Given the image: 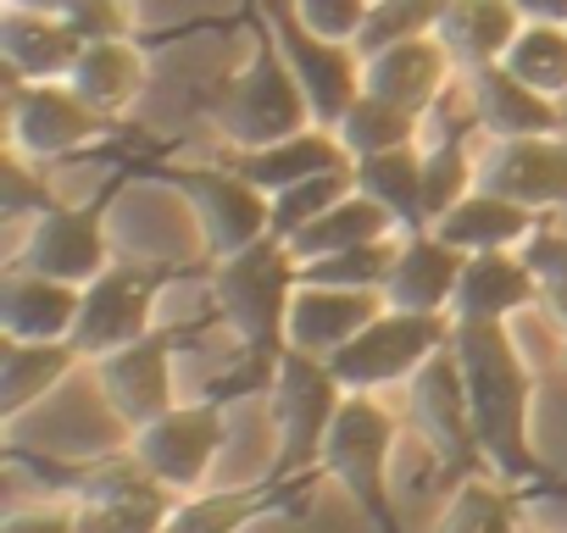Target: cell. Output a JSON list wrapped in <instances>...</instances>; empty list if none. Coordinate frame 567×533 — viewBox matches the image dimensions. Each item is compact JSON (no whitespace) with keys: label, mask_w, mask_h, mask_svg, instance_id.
I'll list each match as a JSON object with an SVG mask.
<instances>
[{"label":"cell","mask_w":567,"mask_h":533,"mask_svg":"<svg viewBox=\"0 0 567 533\" xmlns=\"http://www.w3.org/2000/svg\"><path fill=\"white\" fill-rule=\"evenodd\" d=\"M451 351L462 362V384H467V406H473L484 467L501 472L506 483L539 478V456L528 445V395H534V378H528V367H523L506 323H456Z\"/></svg>","instance_id":"cell-1"},{"label":"cell","mask_w":567,"mask_h":533,"mask_svg":"<svg viewBox=\"0 0 567 533\" xmlns=\"http://www.w3.org/2000/svg\"><path fill=\"white\" fill-rule=\"evenodd\" d=\"M212 312L228 323V334L245 345V356H284L290 351V301L301 290V261L284 239H256L239 255L206 261Z\"/></svg>","instance_id":"cell-2"},{"label":"cell","mask_w":567,"mask_h":533,"mask_svg":"<svg viewBox=\"0 0 567 533\" xmlns=\"http://www.w3.org/2000/svg\"><path fill=\"white\" fill-rule=\"evenodd\" d=\"M206 123L217 128L223 150H256V145H272V139L312 123L307 90L296 84L272 29H261L250 62L206 95Z\"/></svg>","instance_id":"cell-3"},{"label":"cell","mask_w":567,"mask_h":533,"mask_svg":"<svg viewBox=\"0 0 567 533\" xmlns=\"http://www.w3.org/2000/svg\"><path fill=\"white\" fill-rule=\"evenodd\" d=\"M346 384L334 378L329 356L312 351H284L272 367V428H278V456L267 483H284L307 467H323V439L346 406Z\"/></svg>","instance_id":"cell-4"},{"label":"cell","mask_w":567,"mask_h":533,"mask_svg":"<svg viewBox=\"0 0 567 533\" xmlns=\"http://www.w3.org/2000/svg\"><path fill=\"white\" fill-rule=\"evenodd\" d=\"M390 461H395V417L373 395H346V406L323 439V472L340 478V489L357 500V511L379 533H395Z\"/></svg>","instance_id":"cell-5"},{"label":"cell","mask_w":567,"mask_h":533,"mask_svg":"<svg viewBox=\"0 0 567 533\" xmlns=\"http://www.w3.org/2000/svg\"><path fill=\"white\" fill-rule=\"evenodd\" d=\"M451 334H456V317H445V312H395V306H384L351 345H340L329 356V367L351 395H373L384 384H412L417 367L451 345Z\"/></svg>","instance_id":"cell-6"},{"label":"cell","mask_w":567,"mask_h":533,"mask_svg":"<svg viewBox=\"0 0 567 533\" xmlns=\"http://www.w3.org/2000/svg\"><path fill=\"white\" fill-rule=\"evenodd\" d=\"M162 178L184 195L195 228H200V244H206V261H223V255H239L250 250L256 239H267V222H272V195L256 189L245 173H234L228 161H178V167H162Z\"/></svg>","instance_id":"cell-7"},{"label":"cell","mask_w":567,"mask_h":533,"mask_svg":"<svg viewBox=\"0 0 567 533\" xmlns=\"http://www.w3.org/2000/svg\"><path fill=\"white\" fill-rule=\"evenodd\" d=\"M178 494L134 456H101L84 472H73V516L79 533H151L167 527Z\"/></svg>","instance_id":"cell-8"},{"label":"cell","mask_w":567,"mask_h":533,"mask_svg":"<svg viewBox=\"0 0 567 533\" xmlns=\"http://www.w3.org/2000/svg\"><path fill=\"white\" fill-rule=\"evenodd\" d=\"M267 29H272L284 62H290L296 84L307 90L312 123L334 128V123L351 112V101L362 95V51L346 45V40H329V34L307 29L290 0H278V7L267 12Z\"/></svg>","instance_id":"cell-9"},{"label":"cell","mask_w":567,"mask_h":533,"mask_svg":"<svg viewBox=\"0 0 567 533\" xmlns=\"http://www.w3.org/2000/svg\"><path fill=\"white\" fill-rule=\"evenodd\" d=\"M112 128V117H101L68 79H45V84H23L12 79V106H7V134L12 150L29 161H62L79 156L84 145H95Z\"/></svg>","instance_id":"cell-10"},{"label":"cell","mask_w":567,"mask_h":533,"mask_svg":"<svg viewBox=\"0 0 567 533\" xmlns=\"http://www.w3.org/2000/svg\"><path fill=\"white\" fill-rule=\"evenodd\" d=\"M167 273H151V266H106L101 279L84 284V306H79V328L73 345L79 356H112L145 334H156V295H162Z\"/></svg>","instance_id":"cell-11"},{"label":"cell","mask_w":567,"mask_h":533,"mask_svg":"<svg viewBox=\"0 0 567 533\" xmlns=\"http://www.w3.org/2000/svg\"><path fill=\"white\" fill-rule=\"evenodd\" d=\"M223 400H189V406H167L156 422L134 428V456L173 489V494H195L223 450Z\"/></svg>","instance_id":"cell-12"},{"label":"cell","mask_w":567,"mask_h":533,"mask_svg":"<svg viewBox=\"0 0 567 533\" xmlns=\"http://www.w3.org/2000/svg\"><path fill=\"white\" fill-rule=\"evenodd\" d=\"M412 422L423 428L429 450L456 478H473V467H484L473 406H467V384H462V362H456L451 345L417 367V378H412Z\"/></svg>","instance_id":"cell-13"},{"label":"cell","mask_w":567,"mask_h":533,"mask_svg":"<svg viewBox=\"0 0 567 533\" xmlns=\"http://www.w3.org/2000/svg\"><path fill=\"white\" fill-rule=\"evenodd\" d=\"M12 266H29V273H45V279H62V284H79V290L90 279H101L112 266L101 200L95 206H51L45 217H34Z\"/></svg>","instance_id":"cell-14"},{"label":"cell","mask_w":567,"mask_h":533,"mask_svg":"<svg viewBox=\"0 0 567 533\" xmlns=\"http://www.w3.org/2000/svg\"><path fill=\"white\" fill-rule=\"evenodd\" d=\"M478 189L506 195L528 211L567 206V139L528 134V139H484L478 150Z\"/></svg>","instance_id":"cell-15"},{"label":"cell","mask_w":567,"mask_h":533,"mask_svg":"<svg viewBox=\"0 0 567 533\" xmlns=\"http://www.w3.org/2000/svg\"><path fill=\"white\" fill-rule=\"evenodd\" d=\"M95 373H101V395H106L112 417L128 433L156 422L167 406H178L173 400V334H162V328L112 351V356H101Z\"/></svg>","instance_id":"cell-16"},{"label":"cell","mask_w":567,"mask_h":533,"mask_svg":"<svg viewBox=\"0 0 567 533\" xmlns=\"http://www.w3.org/2000/svg\"><path fill=\"white\" fill-rule=\"evenodd\" d=\"M451 84H456V67H451V56L434 34L401 40V45H384V51L362 56V90L401 106V112H412V117H429Z\"/></svg>","instance_id":"cell-17"},{"label":"cell","mask_w":567,"mask_h":533,"mask_svg":"<svg viewBox=\"0 0 567 533\" xmlns=\"http://www.w3.org/2000/svg\"><path fill=\"white\" fill-rule=\"evenodd\" d=\"M467 79V101H473V123L484 139H528V134H561V101L539 95L534 84H523L506 62L462 73Z\"/></svg>","instance_id":"cell-18"},{"label":"cell","mask_w":567,"mask_h":533,"mask_svg":"<svg viewBox=\"0 0 567 533\" xmlns=\"http://www.w3.org/2000/svg\"><path fill=\"white\" fill-rule=\"evenodd\" d=\"M534 301H539V284H534V266L523 250H478L462 261L451 317L456 323H512Z\"/></svg>","instance_id":"cell-19"},{"label":"cell","mask_w":567,"mask_h":533,"mask_svg":"<svg viewBox=\"0 0 567 533\" xmlns=\"http://www.w3.org/2000/svg\"><path fill=\"white\" fill-rule=\"evenodd\" d=\"M462 261L467 255L456 244H445L434 228L401 233L395 266H390V279H384V306H395V312H445L451 317Z\"/></svg>","instance_id":"cell-20"},{"label":"cell","mask_w":567,"mask_h":533,"mask_svg":"<svg viewBox=\"0 0 567 533\" xmlns=\"http://www.w3.org/2000/svg\"><path fill=\"white\" fill-rule=\"evenodd\" d=\"M384 312L379 290H340V284H301L290 301V351H312V356H334L340 345H351L373 317Z\"/></svg>","instance_id":"cell-21"},{"label":"cell","mask_w":567,"mask_h":533,"mask_svg":"<svg viewBox=\"0 0 567 533\" xmlns=\"http://www.w3.org/2000/svg\"><path fill=\"white\" fill-rule=\"evenodd\" d=\"M223 161L234 173H245L256 189L278 195V189H290V184H307L318 173H334V167H351V150L340 145L334 128L323 123H307L296 134H284L272 145H256V150H223Z\"/></svg>","instance_id":"cell-22"},{"label":"cell","mask_w":567,"mask_h":533,"mask_svg":"<svg viewBox=\"0 0 567 533\" xmlns=\"http://www.w3.org/2000/svg\"><path fill=\"white\" fill-rule=\"evenodd\" d=\"M84 290L29 273V266H7V290H0V334L7 339H73L79 328Z\"/></svg>","instance_id":"cell-23"},{"label":"cell","mask_w":567,"mask_h":533,"mask_svg":"<svg viewBox=\"0 0 567 533\" xmlns=\"http://www.w3.org/2000/svg\"><path fill=\"white\" fill-rule=\"evenodd\" d=\"M517 29H523L517 0H445L434 40L445 45L456 73H478V67H495L512 51Z\"/></svg>","instance_id":"cell-24"},{"label":"cell","mask_w":567,"mask_h":533,"mask_svg":"<svg viewBox=\"0 0 567 533\" xmlns=\"http://www.w3.org/2000/svg\"><path fill=\"white\" fill-rule=\"evenodd\" d=\"M79 51H84V34L68 18L12 12V7H7V18H0V56H7V79H23V84L68 79Z\"/></svg>","instance_id":"cell-25"},{"label":"cell","mask_w":567,"mask_h":533,"mask_svg":"<svg viewBox=\"0 0 567 533\" xmlns=\"http://www.w3.org/2000/svg\"><path fill=\"white\" fill-rule=\"evenodd\" d=\"M68 84H73L101 117L117 123V117L140 101V90H145V51H140L128 34H117V40H84V51H79Z\"/></svg>","instance_id":"cell-26"},{"label":"cell","mask_w":567,"mask_h":533,"mask_svg":"<svg viewBox=\"0 0 567 533\" xmlns=\"http://www.w3.org/2000/svg\"><path fill=\"white\" fill-rule=\"evenodd\" d=\"M539 228V211L506 200V195H489V189H473L467 200H456L434 233L445 244H456L462 255H478V250H523V239Z\"/></svg>","instance_id":"cell-27"},{"label":"cell","mask_w":567,"mask_h":533,"mask_svg":"<svg viewBox=\"0 0 567 533\" xmlns=\"http://www.w3.org/2000/svg\"><path fill=\"white\" fill-rule=\"evenodd\" d=\"M73 339H7L0 345V417H23L34 400H45L73 367H79Z\"/></svg>","instance_id":"cell-28"},{"label":"cell","mask_w":567,"mask_h":533,"mask_svg":"<svg viewBox=\"0 0 567 533\" xmlns=\"http://www.w3.org/2000/svg\"><path fill=\"white\" fill-rule=\"evenodd\" d=\"M401 222L362 189H351L346 200H334L318 222H307L296 239H290V255L296 261H318V255H334V250H357V244H373V239H395Z\"/></svg>","instance_id":"cell-29"},{"label":"cell","mask_w":567,"mask_h":533,"mask_svg":"<svg viewBox=\"0 0 567 533\" xmlns=\"http://www.w3.org/2000/svg\"><path fill=\"white\" fill-rule=\"evenodd\" d=\"M357 189L373 195L401 233H423L429 228V200H423V145H401V150H379L357 161Z\"/></svg>","instance_id":"cell-30"},{"label":"cell","mask_w":567,"mask_h":533,"mask_svg":"<svg viewBox=\"0 0 567 533\" xmlns=\"http://www.w3.org/2000/svg\"><path fill=\"white\" fill-rule=\"evenodd\" d=\"M417 128H423V117H412V112H401V106H390V101H379V95H368V90H362V95L351 101V112L334 123L340 145L351 150V161L379 156V150L417 145Z\"/></svg>","instance_id":"cell-31"},{"label":"cell","mask_w":567,"mask_h":533,"mask_svg":"<svg viewBox=\"0 0 567 533\" xmlns=\"http://www.w3.org/2000/svg\"><path fill=\"white\" fill-rule=\"evenodd\" d=\"M523 84H534L539 95H567V23H523L512 51L501 56Z\"/></svg>","instance_id":"cell-32"},{"label":"cell","mask_w":567,"mask_h":533,"mask_svg":"<svg viewBox=\"0 0 567 533\" xmlns=\"http://www.w3.org/2000/svg\"><path fill=\"white\" fill-rule=\"evenodd\" d=\"M351 189H357V161H351V167H334V173H318V178H307V184L278 189V195H272V222H267V233L290 244L307 222H318V217H323L334 200H346Z\"/></svg>","instance_id":"cell-33"},{"label":"cell","mask_w":567,"mask_h":533,"mask_svg":"<svg viewBox=\"0 0 567 533\" xmlns=\"http://www.w3.org/2000/svg\"><path fill=\"white\" fill-rule=\"evenodd\" d=\"M434 533H517V511H512V494H506V478L489 483V478H456V494L445 500V516Z\"/></svg>","instance_id":"cell-34"},{"label":"cell","mask_w":567,"mask_h":533,"mask_svg":"<svg viewBox=\"0 0 567 533\" xmlns=\"http://www.w3.org/2000/svg\"><path fill=\"white\" fill-rule=\"evenodd\" d=\"M478 189V156L467 139H429L423 145V200H429V228Z\"/></svg>","instance_id":"cell-35"},{"label":"cell","mask_w":567,"mask_h":533,"mask_svg":"<svg viewBox=\"0 0 567 533\" xmlns=\"http://www.w3.org/2000/svg\"><path fill=\"white\" fill-rule=\"evenodd\" d=\"M395 250H401V233L357 244V250H334V255H318V261H301V284H340V290H379L384 295Z\"/></svg>","instance_id":"cell-36"},{"label":"cell","mask_w":567,"mask_h":533,"mask_svg":"<svg viewBox=\"0 0 567 533\" xmlns=\"http://www.w3.org/2000/svg\"><path fill=\"white\" fill-rule=\"evenodd\" d=\"M272 500V483L261 494H239V489H223V494H178L173 516H167V533H239L261 505Z\"/></svg>","instance_id":"cell-37"},{"label":"cell","mask_w":567,"mask_h":533,"mask_svg":"<svg viewBox=\"0 0 567 533\" xmlns=\"http://www.w3.org/2000/svg\"><path fill=\"white\" fill-rule=\"evenodd\" d=\"M440 12H445V0H373L368 7V23L357 34V51L373 56L384 45H401V40H423L440 29Z\"/></svg>","instance_id":"cell-38"},{"label":"cell","mask_w":567,"mask_h":533,"mask_svg":"<svg viewBox=\"0 0 567 533\" xmlns=\"http://www.w3.org/2000/svg\"><path fill=\"white\" fill-rule=\"evenodd\" d=\"M523 255L534 266V284H539V306L567 328V233L539 222L528 239H523Z\"/></svg>","instance_id":"cell-39"},{"label":"cell","mask_w":567,"mask_h":533,"mask_svg":"<svg viewBox=\"0 0 567 533\" xmlns=\"http://www.w3.org/2000/svg\"><path fill=\"white\" fill-rule=\"evenodd\" d=\"M34 167H40V161L7 150V178H0V184H7V217L23 222V228H29L34 217H45L51 206H62V200L45 189V178H34Z\"/></svg>","instance_id":"cell-40"},{"label":"cell","mask_w":567,"mask_h":533,"mask_svg":"<svg viewBox=\"0 0 567 533\" xmlns=\"http://www.w3.org/2000/svg\"><path fill=\"white\" fill-rule=\"evenodd\" d=\"M290 7L301 12L307 29L357 45V34H362V23H368V7H373V0H290Z\"/></svg>","instance_id":"cell-41"},{"label":"cell","mask_w":567,"mask_h":533,"mask_svg":"<svg viewBox=\"0 0 567 533\" xmlns=\"http://www.w3.org/2000/svg\"><path fill=\"white\" fill-rule=\"evenodd\" d=\"M68 23L84 34V40H117V34H128V7L123 0H79V7L68 12Z\"/></svg>","instance_id":"cell-42"},{"label":"cell","mask_w":567,"mask_h":533,"mask_svg":"<svg viewBox=\"0 0 567 533\" xmlns=\"http://www.w3.org/2000/svg\"><path fill=\"white\" fill-rule=\"evenodd\" d=\"M0 533H79V516L56 505H34V511H12Z\"/></svg>","instance_id":"cell-43"},{"label":"cell","mask_w":567,"mask_h":533,"mask_svg":"<svg viewBox=\"0 0 567 533\" xmlns=\"http://www.w3.org/2000/svg\"><path fill=\"white\" fill-rule=\"evenodd\" d=\"M523 23H567V0H517Z\"/></svg>","instance_id":"cell-44"},{"label":"cell","mask_w":567,"mask_h":533,"mask_svg":"<svg viewBox=\"0 0 567 533\" xmlns=\"http://www.w3.org/2000/svg\"><path fill=\"white\" fill-rule=\"evenodd\" d=\"M12 12H45V18H68L79 0H7Z\"/></svg>","instance_id":"cell-45"},{"label":"cell","mask_w":567,"mask_h":533,"mask_svg":"<svg viewBox=\"0 0 567 533\" xmlns=\"http://www.w3.org/2000/svg\"><path fill=\"white\" fill-rule=\"evenodd\" d=\"M151 533H167V527H151Z\"/></svg>","instance_id":"cell-46"},{"label":"cell","mask_w":567,"mask_h":533,"mask_svg":"<svg viewBox=\"0 0 567 533\" xmlns=\"http://www.w3.org/2000/svg\"><path fill=\"white\" fill-rule=\"evenodd\" d=\"M561 356H567V345H561Z\"/></svg>","instance_id":"cell-47"}]
</instances>
